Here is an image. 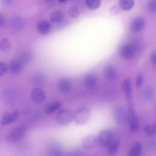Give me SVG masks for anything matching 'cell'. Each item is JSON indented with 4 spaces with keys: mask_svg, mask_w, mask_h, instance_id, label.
<instances>
[{
    "mask_svg": "<svg viewBox=\"0 0 156 156\" xmlns=\"http://www.w3.org/2000/svg\"><path fill=\"white\" fill-rule=\"evenodd\" d=\"M58 87L59 90L62 93L69 92L71 88L70 81L68 79L62 78L59 80L58 83Z\"/></svg>",
    "mask_w": 156,
    "mask_h": 156,
    "instance_id": "obj_13",
    "label": "cell"
},
{
    "mask_svg": "<svg viewBox=\"0 0 156 156\" xmlns=\"http://www.w3.org/2000/svg\"><path fill=\"white\" fill-rule=\"evenodd\" d=\"M23 65L21 62L17 60L11 61L9 65V69L11 73L13 74L19 73L22 70Z\"/></svg>",
    "mask_w": 156,
    "mask_h": 156,
    "instance_id": "obj_14",
    "label": "cell"
},
{
    "mask_svg": "<svg viewBox=\"0 0 156 156\" xmlns=\"http://www.w3.org/2000/svg\"><path fill=\"white\" fill-rule=\"evenodd\" d=\"M145 24L144 20L141 17L134 18L132 21L130 26L131 31L133 33H137L143 28Z\"/></svg>",
    "mask_w": 156,
    "mask_h": 156,
    "instance_id": "obj_9",
    "label": "cell"
},
{
    "mask_svg": "<svg viewBox=\"0 0 156 156\" xmlns=\"http://www.w3.org/2000/svg\"><path fill=\"white\" fill-rule=\"evenodd\" d=\"M105 74L106 76L109 79H115L117 75L116 69L112 66H108L106 68L105 71Z\"/></svg>",
    "mask_w": 156,
    "mask_h": 156,
    "instance_id": "obj_22",
    "label": "cell"
},
{
    "mask_svg": "<svg viewBox=\"0 0 156 156\" xmlns=\"http://www.w3.org/2000/svg\"><path fill=\"white\" fill-rule=\"evenodd\" d=\"M97 137L98 143L104 146H108L113 141L112 133L106 129L100 131Z\"/></svg>",
    "mask_w": 156,
    "mask_h": 156,
    "instance_id": "obj_5",
    "label": "cell"
},
{
    "mask_svg": "<svg viewBox=\"0 0 156 156\" xmlns=\"http://www.w3.org/2000/svg\"><path fill=\"white\" fill-rule=\"evenodd\" d=\"M47 150L48 154L51 156H60L63 153L62 147L57 143L53 142L49 144Z\"/></svg>",
    "mask_w": 156,
    "mask_h": 156,
    "instance_id": "obj_11",
    "label": "cell"
},
{
    "mask_svg": "<svg viewBox=\"0 0 156 156\" xmlns=\"http://www.w3.org/2000/svg\"><path fill=\"white\" fill-rule=\"evenodd\" d=\"M109 11L110 14L112 15H116L118 14L120 12L119 9L115 6L111 7L109 9Z\"/></svg>",
    "mask_w": 156,
    "mask_h": 156,
    "instance_id": "obj_32",
    "label": "cell"
},
{
    "mask_svg": "<svg viewBox=\"0 0 156 156\" xmlns=\"http://www.w3.org/2000/svg\"><path fill=\"white\" fill-rule=\"evenodd\" d=\"M143 95L146 100L151 101L154 98V93L151 88L147 87L144 90Z\"/></svg>",
    "mask_w": 156,
    "mask_h": 156,
    "instance_id": "obj_27",
    "label": "cell"
},
{
    "mask_svg": "<svg viewBox=\"0 0 156 156\" xmlns=\"http://www.w3.org/2000/svg\"><path fill=\"white\" fill-rule=\"evenodd\" d=\"M135 50L131 45L124 44L120 48L119 53L121 56L126 59L132 58L133 56Z\"/></svg>",
    "mask_w": 156,
    "mask_h": 156,
    "instance_id": "obj_10",
    "label": "cell"
},
{
    "mask_svg": "<svg viewBox=\"0 0 156 156\" xmlns=\"http://www.w3.org/2000/svg\"><path fill=\"white\" fill-rule=\"evenodd\" d=\"M145 132L149 135H152L156 133V120L152 125H147L143 128Z\"/></svg>",
    "mask_w": 156,
    "mask_h": 156,
    "instance_id": "obj_26",
    "label": "cell"
},
{
    "mask_svg": "<svg viewBox=\"0 0 156 156\" xmlns=\"http://www.w3.org/2000/svg\"><path fill=\"white\" fill-rule=\"evenodd\" d=\"M5 19L4 16L2 14H0V27H3L5 24Z\"/></svg>",
    "mask_w": 156,
    "mask_h": 156,
    "instance_id": "obj_35",
    "label": "cell"
},
{
    "mask_svg": "<svg viewBox=\"0 0 156 156\" xmlns=\"http://www.w3.org/2000/svg\"><path fill=\"white\" fill-rule=\"evenodd\" d=\"M143 76L141 74L138 75L136 80V85L137 87H139L140 86L143 81Z\"/></svg>",
    "mask_w": 156,
    "mask_h": 156,
    "instance_id": "obj_33",
    "label": "cell"
},
{
    "mask_svg": "<svg viewBox=\"0 0 156 156\" xmlns=\"http://www.w3.org/2000/svg\"><path fill=\"white\" fill-rule=\"evenodd\" d=\"M113 117L117 123L119 125L123 124L128 120V112L123 106H118L114 109Z\"/></svg>",
    "mask_w": 156,
    "mask_h": 156,
    "instance_id": "obj_4",
    "label": "cell"
},
{
    "mask_svg": "<svg viewBox=\"0 0 156 156\" xmlns=\"http://www.w3.org/2000/svg\"><path fill=\"white\" fill-rule=\"evenodd\" d=\"M12 0H2L3 2L6 5H9L12 3Z\"/></svg>",
    "mask_w": 156,
    "mask_h": 156,
    "instance_id": "obj_37",
    "label": "cell"
},
{
    "mask_svg": "<svg viewBox=\"0 0 156 156\" xmlns=\"http://www.w3.org/2000/svg\"><path fill=\"white\" fill-rule=\"evenodd\" d=\"M37 28V31L40 33L42 34H46L50 31L51 25L49 22L42 20L38 23Z\"/></svg>",
    "mask_w": 156,
    "mask_h": 156,
    "instance_id": "obj_15",
    "label": "cell"
},
{
    "mask_svg": "<svg viewBox=\"0 0 156 156\" xmlns=\"http://www.w3.org/2000/svg\"><path fill=\"white\" fill-rule=\"evenodd\" d=\"M11 44L9 40L7 38H2L0 41V49L3 52H7L9 51Z\"/></svg>",
    "mask_w": 156,
    "mask_h": 156,
    "instance_id": "obj_20",
    "label": "cell"
},
{
    "mask_svg": "<svg viewBox=\"0 0 156 156\" xmlns=\"http://www.w3.org/2000/svg\"><path fill=\"white\" fill-rule=\"evenodd\" d=\"M66 0H58V1L60 2H63L66 1Z\"/></svg>",
    "mask_w": 156,
    "mask_h": 156,
    "instance_id": "obj_38",
    "label": "cell"
},
{
    "mask_svg": "<svg viewBox=\"0 0 156 156\" xmlns=\"http://www.w3.org/2000/svg\"><path fill=\"white\" fill-rule=\"evenodd\" d=\"M147 5L148 9L151 12H156V0H150Z\"/></svg>",
    "mask_w": 156,
    "mask_h": 156,
    "instance_id": "obj_30",
    "label": "cell"
},
{
    "mask_svg": "<svg viewBox=\"0 0 156 156\" xmlns=\"http://www.w3.org/2000/svg\"><path fill=\"white\" fill-rule=\"evenodd\" d=\"M98 142L97 137L93 135H88L84 137L81 141L82 145L86 149H90L94 148Z\"/></svg>",
    "mask_w": 156,
    "mask_h": 156,
    "instance_id": "obj_8",
    "label": "cell"
},
{
    "mask_svg": "<svg viewBox=\"0 0 156 156\" xmlns=\"http://www.w3.org/2000/svg\"></svg>",
    "mask_w": 156,
    "mask_h": 156,
    "instance_id": "obj_40",
    "label": "cell"
},
{
    "mask_svg": "<svg viewBox=\"0 0 156 156\" xmlns=\"http://www.w3.org/2000/svg\"><path fill=\"white\" fill-rule=\"evenodd\" d=\"M150 60L151 63L154 64H156V51L151 52L150 55Z\"/></svg>",
    "mask_w": 156,
    "mask_h": 156,
    "instance_id": "obj_34",
    "label": "cell"
},
{
    "mask_svg": "<svg viewBox=\"0 0 156 156\" xmlns=\"http://www.w3.org/2000/svg\"><path fill=\"white\" fill-rule=\"evenodd\" d=\"M7 66L5 63L2 61L0 62V76H3L6 73Z\"/></svg>",
    "mask_w": 156,
    "mask_h": 156,
    "instance_id": "obj_31",
    "label": "cell"
},
{
    "mask_svg": "<svg viewBox=\"0 0 156 156\" xmlns=\"http://www.w3.org/2000/svg\"><path fill=\"white\" fill-rule=\"evenodd\" d=\"M32 53L29 51H24L21 55V59L24 62L30 61L32 59Z\"/></svg>",
    "mask_w": 156,
    "mask_h": 156,
    "instance_id": "obj_29",
    "label": "cell"
},
{
    "mask_svg": "<svg viewBox=\"0 0 156 156\" xmlns=\"http://www.w3.org/2000/svg\"><path fill=\"white\" fill-rule=\"evenodd\" d=\"M119 146V142L118 140L113 141L108 146L107 151L111 154L115 153L117 151Z\"/></svg>",
    "mask_w": 156,
    "mask_h": 156,
    "instance_id": "obj_24",
    "label": "cell"
},
{
    "mask_svg": "<svg viewBox=\"0 0 156 156\" xmlns=\"http://www.w3.org/2000/svg\"><path fill=\"white\" fill-rule=\"evenodd\" d=\"M27 130V127L25 125L19 126L9 132L6 136V139L10 142L18 141L24 136Z\"/></svg>",
    "mask_w": 156,
    "mask_h": 156,
    "instance_id": "obj_2",
    "label": "cell"
},
{
    "mask_svg": "<svg viewBox=\"0 0 156 156\" xmlns=\"http://www.w3.org/2000/svg\"><path fill=\"white\" fill-rule=\"evenodd\" d=\"M81 151L80 150H75L72 151V153H71V154H73V155H75V154H76V155H77V154H81V153H82V152L81 153Z\"/></svg>",
    "mask_w": 156,
    "mask_h": 156,
    "instance_id": "obj_36",
    "label": "cell"
},
{
    "mask_svg": "<svg viewBox=\"0 0 156 156\" xmlns=\"http://www.w3.org/2000/svg\"><path fill=\"white\" fill-rule=\"evenodd\" d=\"M143 147L140 142H136L133 146L129 152L130 156H140L142 153Z\"/></svg>",
    "mask_w": 156,
    "mask_h": 156,
    "instance_id": "obj_17",
    "label": "cell"
},
{
    "mask_svg": "<svg viewBox=\"0 0 156 156\" xmlns=\"http://www.w3.org/2000/svg\"><path fill=\"white\" fill-rule=\"evenodd\" d=\"M30 97L34 103L37 104H40L45 101L46 95L42 89L37 87L34 88L31 90Z\"/></svg>",
    "mask_w": 156,
    "mask_h": 156,
    "instance_id": "obj_6",
    "label": "cell"
},
{
    "mask_svg": "<svg viewBox=\"0 0 156 156\" xmlns=\"http://www.w3.org/2000/svg\"><path fill=\"white\" fill-rule=\"evenodd\" d=\"M84 81L86 86L89 87L95 86L97 81L96 77L91 74L87 75L85 77Z\"/></svg>",
    "mask_w": 156,
    "mask_h": 156,
    "instance_id": "obj_19",
    "label": "cell"
},
{
    "mask_svg": "<svg viewBox=\"0 0 156 156\" xmlns=\"http://www.w3.org/2000/svg\"><path fill=\"white\" fill-rule=\"evenodd\" d=\"M122 88L126 101L129 103H130L132 98V93L131 80L129 78H126L124 80L123 83Z\"/></svg>",
    "mask_w": 156,
    "mask_h": 156,
    "instance_id": "obj_12",
    "label": "cell"
},
{
    "mask_svg": "<svg viewBox=\"0 0 156 156\" xmlns=\"http://www.w3.org/2000/svg\"><path fill=\"white\" fill-rule=\"evenodd\" d=\"M128 122L129 124V129L131 132H135L138 130L139 127V121L136 115H135Z\"/></svg>",
    "mask_w": 156,
    "mask_h": 156,
    "instance_id": "obj_21",
    "label": "cell"
},
{
    "mask_svg": "<svg viewBox=\"0 0 156 156\" xmlns=\"http://www.w3.org/2000/svg\"><path fill=\"white\" fill-rule=\"evenodd\" d=\"M85 2L88 7L92 10L97 9L101 4V0H85Z\"/></svg>",
    "mask_w": 156,
    "mask_h": 156,
    "instance_id": "obj_25",
    "label": "cell"
},
{
    "mask_svg": "<svg viewBox=\"0 0 156 156\" xmlns=\"http://www.w3.org/2000/svg\"><path fill=\"white\" fill-rule=\"evenodd\" d=\"M74 119V114L68 109H62L59 110L55 116L56 122L61 126H65L70 123Z\"/></svg>",
    "mask_w": 156,
    "mask_h": 156,
    "instance_id": "obj_1",
    "label": "cell"
},
{
    "mask_svg": "<svg viewBox=\"0 0 156 156\" xmlns=\"http://www.w3.org/2000/svg\"><path fill=\"white\" fill-rule=\"evenodd\" d=\"M90 116V110L87 108H82L78 109L74 114L75 123L79 125H83L88 121Z\"/></svg>",
    "mask_w": 156,
    "mask_h": 156,
    "instance_id": "obj_3",
    "label": "cell"
},
{
    "mask_svg": "<svg viewBox=\"0 0 156 156\" xmlns=\"http://www.w3.org/2000/svg\"><path fill=\"white\" fill-rule=\"evenodd\" d=\"M68 13L69 16L73 19L78 17L80 14L78 8L75 6L70 7L68 10Z\"/></svg>",
    "mask_w": 156,
    "mask_h": 156,
    "instance_id": "obj_28",
    "label": "cell"
},
{
    "mask_svg": "<svg viewBox=\"0 0 156 156\" xmlns=\"http://www.w3.org/2000/svg\"><path fill=\"white\" fill-rule=\"evenodd\" d=\"M41 79V78H39H39H37V79H38V82H39V81H39V80H39V79ZM41 80V79H39V81H41V80Z\"/></svg>",
    "mask_w": 156,
    "mask_h": 156,
    "instance_id": "obj_39",
    "label": "cell"
},
{
    "mask_svg": "<svg viewBox=\"0 0 156 156\" xmlns=\"http://www.w3.org/2000/svg\"><path fill=\"white\" fill-rule=\"evenodd\" d=\"M50 18L51 22L54 23H59L63 19L64 15L62 12L58 10L53 11L50 14Z\"/></svg>",
    "mask_w": 156,
    "mask_h": 156,
    "instance_id": "obj_16",
    "label": "cell"
},
{
    "mask_svg": "<svg viewBox=\"0 0 156 156\" xmlns=\"http://www.w3.org/2000/svg\"><path fill=\"white\" fill-rule=\"evenodd\" d=\"M62 104L59 102H55L49 105L45 109L47 114H50L58 109L61 107Z\"/></svg>",
    "mask_w": 156,
    "mask_h": 156,
    "instance_id": "obj_23",
    "label": "cell"
},
{
    "mask_svg": "<svg viewBox=\"0 0 156 156\" xmlns=\"http://www.w3.org/2000/svg\"><path fill=\"white\" fill-rule=\"evenodd\" d=\"M134 0H120L119 5L120 8L124 11L131 9L134 5Z\"/></svg>",
    "mask_w": 156,
    "mask_h": 156,
    "instance_id": "obj_18",
    "label": "cell"
},
{
    "mask_svg": "<svg viewBox=\"0 0 156 156\" xmlns=\"http://www.w3.org/2000/svg\"><path fill=\"white\" fill-rule=\"evenodd\" d=\"M19 112L17 111H14L10 113L5 112L1 119L0 124L2 126L10 124L17 120L19 116Z\"/></svg>",
    "mask_w": 156,
    "mask_h": 156,
    "instance_id": "obj_7",
    "label": "cell"
}]
</instances>
